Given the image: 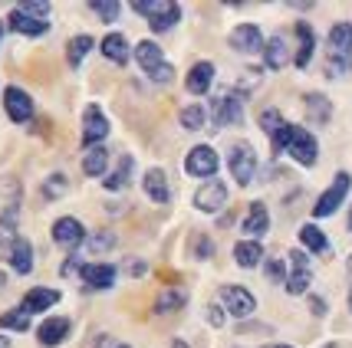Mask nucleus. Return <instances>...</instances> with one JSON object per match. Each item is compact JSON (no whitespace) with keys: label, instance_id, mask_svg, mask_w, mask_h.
<instances>
[{"label":"nucleus","instance_id":"e433bc0d","mask_svg":"<svg viewBox=\"0 0 352 348\" xmlns=\"http://www.w3.org/2000/svg\"><path fill=\"white\" fill-rule=\"evenodd\" d=\"M178 119H182V128H188V132H198L201 125H204V108H201V106H184Z\"/></svg>","mask_w":352,"mask_h":348},{"label":"nucleus","instance_id":"39448f33","mask_svg":"<svg viewBox=\"0 0 352 348\" xmlns=\"http://www.w3.org/2000/svg\"><path fill=\"white\" fill-rule=\"evenodd\" d=\"M349 187H352V178L346 174V171H339L336 178H333V184L322 191V197L316 200V207H313V213L316 217H329V213L336 211L339 204L346 200V194H349Z\"/></svg>","mask_w":352,"mask_h":348},{"label":"nucleus","instance_id":"f257e3e1","mask_svg":"<svg viewBox=\"0 0 352 348\" xmlns=\"http://www.w3.org/2000/svg\"><path fill=\"white\" fill-rule=\"evenodd\" d=\"M352 69V27L349 23H336L329 30V60H326V73L336 79Z\"/></svg>","mask_w":352,"mask_h":348},{"label":"nucleus","instance_id":"f03ea898","mask_svg":"<svg viewBox=\"0 0 352 348\" xmlns=\"http://www.w3.org/2000/svg\"><path fill=\"white\" fill-rule=\"evenodd\" d=\"M132 7H135V14L148 20V27L155 33L171 30L178 23V16H182V3H175V0H135Z\"/></svg>","mask_w":352,"mask_h":348},{"label":"nucleus","instance_id":"79ce46f5","mask_svg":"<svg viewBox=\"0 0 352 348\" xmlns=\"http://www.w3.org/2000/svg\"><path fill=\"white\" fill-rule=\"evenodd\" d=\"M20 10L23 14H33V16H40V20H46V14H50V3H43V0H27V3H20Z\"/></svg>","mask_w":352,"mask_h":348},{"label":"nucleus","instance_id":"c756f323","mask_svg":"<svg viewBox=\"0 0 352 348\" xmlns=\"http://www.w3.org/2000/svg\"><path fill=\"white\" fill-rule=\"evenodd\" d=\"M296 36H300V49H296V66L303 69V66H309V56H313L316 36H313V27H309V23H296Z\"/></svg>","mask_w":352,"mask_h":348},{"label":"nucleus","instance_id":"4c0bfd02","mask_svg":"<svg viewBox=\"0 0 352 348\" xmlns=\"http://www.w3.org/2000/svg\"><path fill=\"white\" fill-rule=\"evenodd\" d=\"M60 194H66V178L63 174H50L43 184V197L46 200H56Z\"/></svg>","mask_w":352,"mask_h":348},{"label":"nucleus","instance_id":"f704fd0d","mask_svg":"<svg viewBox=\"0 0 352 348\" xmlns=\"http://www.w3.org/2000/svg\"><path fill=\"white\" fill-rule=\"evenodd\" d=\"M300 240H303V246H309L313 253H326V250H329V240H326L322 230L313 227V224H307V227L300 230Z\"/></svg>","mask_w":352,"mask_h":348},{"label":"nucleus","instance_id":"a19ab883","mask_svg":"<svg viewBox=\"0 0 352 348\" xmlns=\"http://www.w3.org/2000/svg\"><path fill=\"white\" fill-rule=\"evenodd\" d=\"M89 7H92V10H96V14H99V16H102L106 23H112V20L119 16V10H122L119 3H89Z\"/></svg>","mask_w":352,"mask_h":348},{"label":"nucleus","instance_id":"7c9ffc66","mask_svg":"<svg viewBox=\"0 0 352 348\" xmlns=\"http://www.w3.org/2000/svg\"><path fill=\"white\" fill-rule=\"evenodd\" d=\"M106 167H109V152L106 148L96 145V148L86 152V158H82V174H86V178H99Z\"/></svg>","mask_w":352,"mask_h":348},{"label":"nucleus","instance_id":"412c9836","mask_svg":"<svg viewBox=\"0 0 352 348\" xmlns=\"http://www.w3.org/2000/svg\"><path fill=\"white\" fill-rule=\"evenodd\" d=\"M60 303V292L56 289H30L27 296H23V303H20V309L27 312V316H33V312H46L50 305Z\"/></svg>","mask_w":352,"mask_h":348},{"label":"nucleus","instance_id":"423d86ee","mask_svg":"<svg viewBox=\"0 0 352 348\" xmlns=\"http://www.w3.org/2000/svg\"><path fill=\"white\" fill-rule=\"evenodd\" d=\"M254 171H257V154L250 145H234L230 148V174H234V181L247 187V184L254 181Z\"/></svg>","mask_w":352,"mask_h":348},{"label":"nucleus","instance_id":"9d476101","mask_svg":"<svg viewBox=\"0 0 352 348\" xmlns=\"http://www.w3.org/2000/svg\"><path fill=\"white\" fill-rule=\"evenodd\" d=\"M221 296H224V303H228V312L237 318H250L254 316V309H257V299H254V292H247L244 286H224L221 289Z\"/></svg>","mask_w":352,"mask_h":348},{"label":"nucleus","instance_id":"58836bf2","mask_svg":"<svg viewBox=\"0 0 352 348\" xmlns=\"http://www.w3.org/2000/svg\"><path fill=\"white\" fill-rule=\"evenodd\" d=\"M116 243H119V240H116L112 233L99 230V233H92V237H89V250H92V253H106V250H112Z\"/></svg>","mask_w":352,"mask_h":348},{"label":"nucleus","instance_id":"c9c22d12","mask_svg":"<svg viewBox=\"0 0 352 348\" xmlns=\"http://www.w3.org/2000/svg\"><path fill=\"white\" fill-rule=\"evenodd\" d=\"M0 329H10V332H27L30 329V316L23 309H10L0 316Z\"/></svg>","mask_w":352,"mask_h":348},{"label":"nucleus","instance_id":"6e6d98bb","mask_svg":"<svg viewBox=\"0 0 352 348\" xmlns=\"http://www.w3.org/2000/svg\"><path fill=\"white\" fill-rule=\"evenodd\" d=\"M349 305H352V292H349Z\"/></svg>","mask_w":352,"mask_h":348},{"label":"nucleus","instance_id":"473e14b6","mask_svg":"<svg viewBox=\"0 0 352 348\" xmlns=\"http://www.w3.org/2000/svg\"><path fill=\"white\" fill-rule=\"evenodd\" d=\"M69 53H66V60H69V66L76 69V66H82V60H86V53L92 49V36L89 33H79V36H73L69 40V46H66Z\"/></svg>","mask_w":352,"mask_h":348},{"label":"nucleus","instance_id":"4d7b16f0","mask_svg":"<svg viewBox=\"0 0 352 348\" xmlns=\"http://www.w3.org/2000/svg\"><path fill=\"white\" fill-rule=\"evenodd\" d=\"M349 270H352V259H349Z\"/></svg>","mask_w":352,"mask_h":348},{"label":"nucleus","instance_id":"8fccbe9b","mask_svg":"<svg viewBox=\"0 0 352 348\" xmlns=\"http://www.w3.org/2000/svg\"><path fill=\"white\" fill-rule=\"evenodd\" d=\"M10 345V338H3V335H0V348H7Z\"/></svg>","mask_w":352,"mask_h":348},{"label":"nucleus","instance_id":"2f4dec72","mask_svg":"<svg viewBox=\"0 0 352 348\" xmlns=\"http://www.w3.org/2000/svg\"><path fill=\"white\" fill-rule=\"evenodd\" d=\"M16 217H0V259H10V250L16 243Z\"/></svg>","mask_w":352,"mask_h":348},{"label":"nucleus","instance_id":"20e7f679","mask_svg":"<svg viewBox=\"0 0 352 348\" xmlns=\"http://www.w3.org/2000/svg\"><path fill=\"white\" fill-rule=\"evenodd\" d=\"M287 152H290L293 161H300V165H316V154H320V145H316V138L309 135L307 128H300V125H293L290 128V138H287Z\"/></svg>","mask_w":352,"mask_h":348},{"label":"nucleus","instance_id":"a878e982","mask_svg":"<svg viewBox=\"0 0 352 348\" xmlns=\"http://www.w3.org/2000/svg\"><path fill=\"white\" fill-rule=\"evenodd\" d=\"M102 56L109 62H116V66H125L129 62V43H125L122 33H109L106 40H102Z\"/></svg>","mask_w":352,"mask_h":348},{"label":"nucleus","instance_id":"ea45409f","mask_svg":"<svg viewBox=\"0 0 352 348\" xmlns=\"http://www.w3.org/2000/svg\"><path fill=\"white\" fill-rule=\"evenodd\" d=\"M280 125H283V115H280L276 108H263V112H261V128H263V132H267V135H274Z\"/></svg>","mask_w":352,"mask_h":348},{"label":"nucleus","instance_id":"dca6fc26","mask_svg":"<svg viewBox=\"0 0 352 348\" xmlns=\"http://www.w3.org/2000/svg\"><path fill=\"white\" fill-rule=\"evenodd\" d=\"M228 43H230V49H237V53H257V49H263V36L254 23H241V27L228 36Z\"/></svg>","mask_w":352,"mask_h":348},{"label":"nucleus","instance_id":"2eb2a0df","mask_svg":"<svg viewBox=\"0 0 352 348\" xmlns=\"http://www.w3.org/2000/svg\"><path fill=\"white\" fill-rule=\"evenodd\" d=\"M3 23H7L14 33H23V36H43V33L50 30V23H46V20H40V16H33V14H23L20 7L10 10V16H7Z\"/></svg>","mask_w":352,"mask_h":348},{"label":"nucleus","instance_id":"6ab92c4d","mask_svg":"<svg viewBox=\"0 0 352 348\" xmlns=\"http://www.w3.org/2000/svg\"><path fill=\"white\" fill-rule=\"evenodd\" d=\"M79 276H82V283L89 289H109L116 283V266H109V263H89V266L79 270Z\"/></svg>","mask_w":352,"mask_h":348},{"label":"nucleus","instance_id":"7ed1b4c3","mask_svg":"<svg viewBox=\"0 0 352 348\" xmlns=\"http://www.w3.org/2000/svg\"><path fill=\"white\" fill-rule=\"evenodd\" d=\"M135 60H138V66L145 69V76H152L155 82H165V86H168L171 76H175L171 62H165V53H162L152 40H142V43L135 46Z\"/></svg>","mask_w":352,"mask_h":348},{"label":"nucleus","instance_id":"f3484780","mask_svg":"<svg viewBox=\"0 0 352 348\" xmlns=\"http://www.w3.org/2000/svg\"><path fill=\"white\" fill-rule=\"evenodd\" d=\"M69 335V318H63V316H53V318H46L43 325L36 329V342L43 348H56Z\"/></svg>","mask_w":352,"mask_h":348},{"label":"nucleus","instance_id":"72a5a7b5","mask_svg":"<svg viewBox=\"0 0 352 348\" xmlns=\"http://www.w3.org/2000/svg\"><path fill=\"white\" fill-rule=\"evenodd\" d=\"M182 305H184L182 289H165V292H158V299H155V312H178Z\"/></svg>","mask_w":352,"mask_h":348},{"label":"nucleus","instance_id":"de8ad7c7","mask_svg":"<svg viewBox=\"0 0 352 348\" xmlns=\"http://www.w3.org/2000/svg\"><path fill=\"white\" fill-rule=\"evenodd\" d=\"M109 342H112L109 335H99V348H109Z\"/></svg>","mask_w":352,"mask_h":348},{"label":"nucleus","instance_id":"393cba45","mask_svg":"<svg viewBox=\"0 0 352 348\" xmlns=\"http://www.w3.org/2000/svg\"><path fill=\"white\" fill-rule=\"evenodd\" d=\"M307 115L313 125H326V121L333 119V102L320 95V92H309L307 95Z\"/></svg>","mask_w":352,"mask_h":348},{"label":"nucleus","instance_id":"4468645a","mask_svg":"<svg viewBox=\"0 0 352 348\" xmlns=\"http://www.w3.org/2000/svg\"><path fill=\"white\" fill-rule=\"evenodd\" d=\"M106 135H109L106 115L99 112V106H86V115H82V141L86 145H99Z\"/></svg>","mask_w":352,"mask_h":348},{"label":"nucleus","instance_id":"6e6552de","mask_svg":"<svg viewBox=\"0 0 352 348\" xmlns=\"http://www.w3.org/2000/svg\"><path fill=\"white\" fill-rule=\"evenodd\" d=\"M184 171H188V174H195V178H214V174H217V154H214V148H208V145L191 148V152H188V158H184Z\"/></svg>","mask_w":352,"mask_h":348},{"label":"nucleus","instance_id":"603ef678","mask_svg":"<svg viewBox=\"0 0 352 348\" xmlns=\"http://www.w3.org/2000/svg\"><path fill=\"white\" fill-rule=\"evenodd\" d=\"M171 348H188V345H184V342H182V338H178V342H175V345H171Z\"/></svg>","mask_w":352,"mask_h":348},{"label":"nucleus","instance_id":"0eeeda50","mask_svg":"<svg viewBox=\"0 0 352 348\" xmlns=\"http://www.w3.org/2000/svg\"><path fill=\"white\" fill-rule=\"evenodd\" d=\"M211 119H214V128L241 125V121H244V99H237V95H221V99H214Z\"/></svg>","mask_w":352,"mask_h":348},{"label":"nucleus","instance_id":"c03bdc74","mask_svg":"<svg viewBox=\"0 0 352 348\" xmlns=\"http://www.w3.org/2000/svg\"><path fill=\"white\" fill-rule=\"evenodd\" d=\"M267 279H283V266H280L276 259H270V263H267Z\"/></svg>","mask_w":352,"mask_h":348},{"label":"nucleus","instance_id":"aec40b11","mask_svg":"<svg viewBox=\"0 0 352 348\" xmlns=\"http://www.w3.org/2000/svg\"><path fill=\"white\" fill-rule=\"evenodd\" d=\"M145 194L152 197L155 204H168L171 200V187H168V174L162 171V167H152V171H145Z\"/></svg>","mask_w":352,"mask_h":348},{"label":"nucleus","instance_id":"37998d69","mask_svg":"<svg viewBox=\"0 0 352 348\" xmlns=\"http://www.w3.org/2000/svg\"><path fill=\"white\" fill-rule=\"evenodd\" d=\"M208 322L221 329V325H224V309H217V305H208Z\"/></svg>","mask_w":352,"mask_h":348},{"label":"nucleus","instance_id":"5fc2aeb1","mask_svg":"<svg viewBox=\"0 0 352 348\" xmlns=\"http://www.w3.org/2000/svg\"><path fill=\"white\" fill-rule=\"evenodd\" d=\"M274 348H290V345H274Z\"/></svg>","mask_w":352,"mask_h":348},{"label":"nucleus","instance_id":"9b49d317","mask_svg":"<svg viewBox=\"0 0 352 348\" xmlns=\"http://www.w3.org/2000/svg\"><path fill=\"white\" fill-rule=\"evenodd\" d=\"M309 279H313V272H309L307 253H303V250H293V253H290V279H287V292H290V296L307 292Z\"/></svg>","mask_w":352,"mask_h":348},{"label":"nucleus","instance_id":"3c124183","mask_svg":"<svg viewBox=\"0 0 352 348\" xmlns=\"http://www.w3.org/2000/svg\"><path fill=\"white\" fill-rule=\"evenodd\" d=\"M3 30H7V23H3V20H0V40H3Z\"/></svg>","mask_w":352,"mask_h":348},{"label":"nucleus","instance_id":"09e8293b","mask_svg":"<svg viewBox=\"0 0 352 348\" xmlns=\"http://www.w3.org/2000/svg\"><path fill=\"white\" fill-rule=\"evenodd\" d=\"M3 289H7V276L0 272V292H3Z\"/></svg>","mask_w":352,"mask_h":348},{"label":"nucleus","instance_id":"13d9d810","mask_svg":"<svg viewBox=\"0 0 352 348\" xmlns=\"http://www.w3.org/2000/svg\"><path fill=\"white\" fill-rule=\"evenodd\" d=\"M119 348H129V345H119Z\"/></svg>","mask_w":352,"mask_h":348},{"label":"nucleus","instance_id":"ddd939ff","mask_svg":"<svg viewBox=\"0 0 352 348\" xmlns=\"http://www.w3.org/2000/svg\"><path fill=\"white\" fill-rule=\"evenodd\" d=\"M224 200H228V187L224 181H208L198 187V194H195V207L204 213H214L224 207Z\"/></svg>","mask_w":352,"mask_h":348},{"label":"nucleus","instance_id":"5701e85b","mask_svg":"<svg viewBox=\"0 0 352 348\" xmlns=\"http://www.w3.org/2000/svg\"><path fill=\"white\" fill-rule=\"evenodd\" d=\"M211 79H214V66H211V62H198V66H191L184 86H188L191 95H204V92L211 89Z\"/></svg>","mask_w":352,"mask_h":348},{"label":"nucleus","instance_id":"864d4df0","mask_svg":"<svg viewBox=\"0 0 352 348\" xmlns=\"http://www.w3.org/2000/svg\"><path fill=\"white\" fill-rule=\"evenodd\" d=\"M349 230H352V213H349Z\"/></svg>","mask_w":352,"mask_h":348},{"label":"nucleus","instance_id":"f8f14e48","mask_svg":"<svg viewBox=\"0 0 352 348\" xmlns=\"http://www.w3.org/2000/svg\"><path fill=\"white\" fill-rule=\"evenodd\" d=\"M53 240L60 243L63 250H76L79 243L86 240V230H82V224H79L76 217H60L53 224Z\"/></svg>","mask_w":352,"mask_h":348},{"label":"nucleus","instance_id":"4be33fe9","mask_svg":"<svg viewBox=\"0 0 352 348\" xmlns=\"http://www.w3.org/2000/svg\"><path fill=\"white\" fill-rule=\"evenodd\" d=\"M267 227H270V213H267V207H263L261 200H254L250 211H247V217H244V224H241V233L261 237V233H267Z\"/></svg>","mask_w":352,"mask_h":348},{"label":"nucleus","instance_id":"1a4fd4ad","mask_svg":"<svg viewBox=\"0 0 352 348\" xmlns=\"http://www.w3.org/2000/svg\"><path fill=\"white\" fill-rule=\"evenodd\" d=\"M3 108H7L10 121H16V125H23V121L33 119V99L23 89H16V86H7V89H3Z\"/></svg>","mask_w":352,"mask_h":348},{"label":"nucleus","instance_id":"a211bd4d","mask_svg":"<svg viewBox=\"0 0 352 348\" xmlns=\"http://www.w3.org/2000/svg\"><path fill=\"white\" fill-rule=\"evenodd\" d=\"M20 197H23L20 181H16V178H10V174H3V178H0V217H16Z\"/></svg>","mask_w":352,"mask_h":348},{"label":"nucleus","instance_id":"cd10ccee","mask_svg":"<svg viewBox=\"0 0 352 348\" xmlns=\"http://www.w3.org/2000/svg\"><path fill=\"white\" fill-rule=\"evenodd\" d=\"M263 60L270 69H283L290 62V53H287V40L283 36H270V43L263 46Z\"/></svg>","mask_w":352,"mask_h":348},{"label":"nucleus","instance_id":"bb28decb","mask_svg":"<svg viewBox=\"0 0 352 348\" xmlns=\"http://www.w3.org/2000/svg\"><path fill=\"white\" fill-rule=\"evenodd\" d=\"M234 259H237V266L250 270V266H257V263L263 259V246L257 240H241L237 246H234Z\"/></svg>","mask_w":352,"mask_h":348},{"label":"nucleus","instance_id":"49530a36","mask_svg":"<svg viewBox=\"0 0 352 348\" xmlns=\"http://www.w3.org/2000/svg\"><path fill=\"white\" fill-rule=\"evenodd\" d=\"M309 305H313V312H316V316L326 312V303H322V299H309Z\"/></svg>","mask_w":352,"mask_h":348},{"label":"nucleus","instance_id":"b1692460","mask_svg":"<svg viewBox=\"0 0 352 348\" xmlns=\"http://www.w3.org/2000/svg\"><path fill=\"white\" fill-rule=\"evenodd\" d=\"M7 263L14 266V272L27 276V272L33 270V246H30V240L16 237V243H14V250H10V259H7Z\"/></svg>","mask_w":352,"mask_h":348},{"label":"nucleus","instance_id":"a18cd8bd","mask_svg":"<svg viewBox=\"0 0 352 348\" xmlns=\"http://www.w3.org/2000/svg\"><path fill=\"white\" fill-rule=\"evenodd\" d=\"M145 270H148V266H145L142 259H132V263H129V272H132V276H142Z\"/></svg>","mask_w":352,"mask_h":348},{"label":"nucleus","instance_id":"c85d7f7f","mask_svg":"<svg viewBox=\"0 0 352 348\" xmlns=\"http://www.w3.org/2000/svg\"><path fill=\"white\" fill-rule=\"evenodd\" d=\"M132 167H135V161H132V154H122L119 158V167L116 171H109L106 174V191H122L125 184H129V174H132Z\"/></svg>","mask_w":352,"mask_h":348}]
</instances>
